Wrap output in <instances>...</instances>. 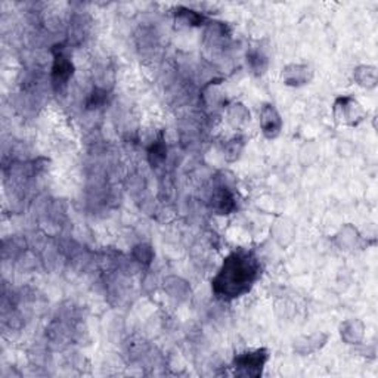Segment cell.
Wrapping results in <instances>:
<instances>
[{"label": "cell", "instance_id": "1", "mask_svg": "<svg viewBox=\"0 0 378 378\" xmlns=\"http://www.w3.org/2000/svg\"><path fill=\"white\" fill-rule=\"evenodd\" d=\"M260 274V265L253 253L238 250L225 258L213 280V291L219 298L234 300L252 290Z\"/></svg>", "mask_w": 378, "mask_h": 378}, {"label": "cell", "instance_id": "2", "mask_svg": "<svg viewBox=\"0 0 378 378\" xmlns=\"http://www.w3.org/2000/svg\"><path fill=\"white\" fill-rule=\"evenodd\" d=\"M267 351L266 349H257L254 352H245L235 356L234 359V368L235 374L241 377H258L262 375L263 366L267 361Z\"/></svg>", "mask_w": 378, "mask_h": 378}, {"label": "cell", "instance_id": "3", "mask_svg": "<svg viewBox=\"0 0 378 378\" xmlns=\"http://www.w3.org/2000/svg\"><path fill=\"white\" fill-rule=\"evenodd\" d=\"M334 117L338 123L347 126L359 124L365 118L362 105L353 98L343 96L338 98L334 104Z\"/></svg>", "mask_w": 378, "mask_h": 378}, {"label": "cell", "instance_id": "4", "mask_svg": "<svg viewBox=\"0 0 378 378\" xmlns=\"http://www.w3.org/2000/svg\"><path fill=\"white\" fill-rule=\"evenodd\" d=\"M260 127L266 137L274 139L280 135L282 129L281 115L278 114L276 108L271 104H265L260 109Z\"/></svg>", "mask_w": 378, "mask_h": 378}, {"label": "cell", "instance_id": "5", "mask_svg": "<svg viewBox=\"0 0 378 378\" xmlns=\"http://www.w3.org/2000/svg\"><path fill=\"white\" fill-rule=\"evenodd\" d=\"M74 67L71 59H69L63 49H59V52L55 54V61L52 67V82L55 87H63L69 80V77L73 76Z\"/></svg>", "mask_w": 378, "mask_h": 378}, {"label": "cell", "instance_id": "6", "mask_svg": "<svg viewBox=\"0 0 378 378\" xmlns=\"http://www.w3.org/2000/svg\"><path fill=\"white\" fill-rule=\"evenodd\" d=\"M285 85L290 86H302L306 85L312 78V71L307 65H290L284 71Z\"/></svg>", "mask_w": 378, "mask_h": 378}, {"label": "cell", "instance_id": "7", "mask_svg": "<svg viewBox=\"0 0 378 378\" xmlns=\"http://www.w3.org/2000/svg\"><path fill=\"white\" fill-rule=\"evenodd\" d=\"M214 203H216V210L221 212L222 214H226L234 210L235 203H234V197L230 192V189L227 188H221V191H219L214 197Z\"/></svg>", "mask_w": 378, "mask_h": 378}, {"label": "cell", "instance_id": "8", "mask_svg": "<svg viewBox=\"0 0 378 378\" xmlns=\"http://www.w3.org/2000/svg\"><path fill=\"white\" fill-rule=\"evenodd\" d=\"M247 63L253 69V73L262 74L266 69V56L260 51H252L247 55Z\"/></svg>", "mask_w": 378, "mask_h": 378}, {"label": "cell", "instance_id": "9", "mask_svg": "<svg viewBox=\"0 0 378 378\" xmlns=\"http://www.w3.org/2000/svg\"><path fill=\"white\" fill-rule=\"evenodd\" d=\"M164 158H166V145L163 142V139H158L157 142L153 144L151 149H149V160H151V164L154 167L158 163H162Z\"/></svg>", "mask_w": 378, "mask_h": 378}]
</instances>
